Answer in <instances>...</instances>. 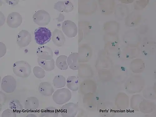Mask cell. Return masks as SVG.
Masks as SVG:
<instances>
[{
	"instance_id": "cell-5",
	"label": "cell",
	"mask_w": 156,
	"mask_h": 117,
	"mask_svg": "<svg viewBox=\"0 0 156 117\" xmlns=\"http://www.w3.org/2000/svg\"><path fill=\"white\" fill-rule=\"evenodd\" d=\"M33 19L36 24L42 27L48 24L51 21V17L48 12L44 10H41L35 13Z\"/></svg>"
},
{
	"instance_id": "cell-22",
	"label": "cell",
	"mask_w": 156,
	"mask_h": 117,
	"mask_svg": "<svg viewBox=\"0 0 156 117\" xmlns=\"http://www.w3.org/2000/svg\"><path fill=\"white\" fill-rule=\"evenodd\" d=\"M45 70L42 68L38 66L35 67L33 70V73L36 77L37 79H41L46 76Z\"/></svg>"
},
{
	"instance_id": "cell-3",
	"label": "cell",
	"mask_w": 156,
	"mask_h": 117,
	"mask_svg": "<svg viewBox=\"0 0 156 117\" xmlns=\"http://www.w3.org/2000/svg\"><path fill=\"white\" fill-rule=\"evenodd\" d=\"M72 93L69 89L62 88L58 89L53 94V99L59 105H62L69 101L72 98Z\"/></svg>"
},
{
	"instance_id": "cell-7",
	"label": "cell",
	"mask_w": 156,
	"mask_h": 117,
	"mask_svg": "<svg viewBox=\"0 0 156 117\" xmlns=\"http://www.w3.org/2000/svg\"><path fill=\"white\" fill-rule=\"evenodd\" d=\"M62 30L68 37L73 38L75 37L78 32L77 27L73 21L67 20L64 21L62 25Z\"/></svg>"
},
{
	"instance_id": "cell-24",
	"label": "cell",
	"mask_w": 156,
	"mask_h": 117,
	"mask_svg": "<svg viewBox=\"0 0 156 117\" xmlns=\"http://www.w3.org/2000/svg\"><path fill=\"white\" fill-rule=\"evenodd\" d=\"M6 48L5 45L1 42V58L4 56L6 53Z\"/></svg>"
},
{
	"instance_id": "cell-13",
	"label": "cell",
	"mask_w": 156,
	"mask_h": 117,
	"mask_svg": "<svg viewBox=\"0 0 156 117\" xmlns=\"http://www.w3.org/2000/svg\"><path fill=\"white\" fill-rule=\"evenodd\" d=\"M40 102L37 98L34 97H29L24 102L25 109L29 111H35L38 108Z\"/></svg>"
},
{
	"instance_id": "cell-1",
	"label": "cell",
	"mask_w": 156,
	"mask_h": 117,
	"mask_svg": "<svg viewBox=\"0 0 156 117\" xmlns=\"http://www.w3.org/2000/svg\"><path fill=\"white\" fill-rule=\"evenodd\" d=\"M30 65L27 62L19 61L13 65V71L17 76L22 78L28 77L31 73Z\"/></svg>"
},
{
	"instance_id": "cell-15",
	"label": "cell",
	"mask_w": 156,
	"mask_h": 117,
	"mask_svg": "<svg viewBox=\"0 0 156 117\" xmlns=\"http://www.w3.org/2000/svg\"><path fill=\"white\" fill-rule=\"evenodd\" d=\"M79 56L78 53H73L70 54L68 57L67 62L68 66L71 69L77 71L79 70Z\"/></svg>"
},
{
	"instance_id": "cell-19",
	"label": "cell",
	"mask_w": 156,
	"mask_h": 117,
	"mask_svg": "<svg viewBox=\"0 0 156 117\" xmlns=\"http://www.w3.org/2000/svg\"><path fill=\"white\" fill-rule=\"evenodd\" d=\"M68 57L65 55L59 56L57 59L56 65L57 67L62 70H66L69 66L67 62Z\"/></svg>"
},
{
	"instance_id": "cell-17",
	"label": "cell",
	"mask_w": 156,
	"mask_h": 117,
	"mask_svg": "<svg viewBox=\"0 0 156 117\" xmlns=\"http://www.w3.org/2000/svg\"><path fill=\"white\" fill-rule=\"evenodd\" d=\"M66 85L68 89L73 91H76L79 89V80L75 76H69L66 80Z\"/></svg>"
},
{
	"instance_id": "cell-14",
	"label": "cell",
	"mask_w": 156,
	"mask_h": 117,
	"mask_svg": "<svg viewBox=\"0 0 156 117\" xmlns=\"http://www.w3.org/2000/svg\"><path fill=\"white\" fill-rule=\"evenodd\" d=\"M55 9L61 12H69L74 9L73 4L69 1L59 2L55 4Z\"/></svg>"
},
{
	"instance_id": "cell-16",
	"label": "cell",
	"mask_w": 156,
	"mask_h": 117,
	"mask_svg": "<svg viewBox=\"0 0 156 117\" xmlns=\"http://www.w3.org/2000/svg\"><path fill=\"white\" fill-rule=\"evenodd\" d=\"M37 63L39 66L46 71H52L55 68V62L53 59L51 60H46L38 58Z\"/></svg>"
},
{
	"instance_id": "cell-18",
	"label": "cell",
	"mask_w": 156,
	"mask_h": 117,
	"mask_svg": "<svg viewBox=\"0 0 156 117\" xmlns=\"http://www.w3.org/2000/svg\"><path fill=\"white\" fill-rule=\"evenodd\" d=\"M59 112L55 108L49 107L42 111L40 115L41 117H57L58 116Z\"/></svg>"
},
{
	"instance_id": "cell-6",
	"label": "cell",
	"mask_w": 156,
	"mask_h": 117,
	"mask_svg": "<svg viewBox=\"0 0 156 117\" xmlns=\"http://www.w3.org/2000/svg\"><path fill=\"white\" fill-rule=\"evenodd\" d=\"M78 110V104L69 102L62 106L60 112L63 117H74L76 115Z\"/></svg>"
},
{
	"instance_id": "cell-26",
	"label": "cell",
	"mask_w": 156,
	"mask_h": 117,
	"mask_svg": "<svg viewBox=\"0 0 156 117\" xmlns=\"http://www.w3.org/2000/svg\"><path fill=\"white\" fill-rule=\"evenodd\" d=\"M64 19V16L63 15L61 14H60L58 18H56V20H57L58 22H60L63 21Z\"/></svg>"
},
{
	"instance_id": "cell-2",
	"label": "cell",
	"mask_w": 156,
	"mask_h": 117,
	"mask_svg": "<svg viewBox=\"0 0 156 117\" xmlns=\"http://www.w3.org/2000/svg\"><path fill=\"white\" fill-rule=\"evenodd\" d=\"M34 35L37 43L38 45H43L51 41L52 34L48 29L40 27L35 30Z\"/></svg>"
},
{
	"instance_id": "cell-23",
	"label": "cell",
	"mask_w": 156,
	"mask_h": 117,
	"mask_svg": "<svg viewBox=\"0 0 156 117\" xmlns=\"http://www.w3.org/2000/svg\"><path fill=\"white\" fill-rule=\"evenodd\" d=\"M2 117H16V112L11 109L5 110L2 115Z\"/></svg>"
},
{
	"instance_id": "cell-12",
	"label": "cell",
	"mask_w": 156,
	"mask_h": 117,
	"mask_svg": "<svg viewBox=\"0 0 156 117\" xmlns=\"http://www.w3.org/2000/svg\"><path fill=\"white\" fill-rule=\"evenodd\" d=\"M51 39L54 44L58 47L62 46L66 41V38L62 31L58 29L53 32Z\"/></svg>"
},
{
	"instance_id": "cell-21",
	"label": "cell",
	"mask_w": 156,
	"mask_h": 117,
	"mask_svg": "<svg viewBox=\"0 0 156 117\" xmlns=\"http://www.w3.org/2000/svg\"><path fill=\"white\" fill-rule=\"evenodd\" d=\"M9 108L16 112H20L23 111V107L21 103L17 99L12 100L9 103Z\"/></svg>"
},
{
	"instance_id": "cell-11",
	"label": "cell",
	"mask_w": 156,
	"mask_h": 117,
	"mask_svg": "<svg viewBox=\"0 0 156 117\" xmlns=\"http://www.w3.org/2000/svg\"><path fill=\"white\" fill-rule=\"evenodd\" d=\"M39 92L45 97H50L55 92L52 86L50 83L44 82L41 83L38 87Z\"/></svg>"
},
{
	"instance_id": "cell-27",
	"label": "cell",
	"mask_w": 156,
	"mask_h": 117,
	"mask_svg": "<svg viewBox=\"0 0 156 117\" xmlns=\"http://www.w3.org/2000/svg\"><path fill=\"white\" fill-rule=\"evenodd\" d=\"M27 117H37L36 115L33 114H30L27 115Z\"/></svg>"
},
{
	"instance_id": "cell-9",
	"label": "cell",
	"mask_w": 156,
	"mask_h": 117,
	"mask_svg": "<svg viewBox=\"0 0 156 117\" xmlns=\"http://www.w3.org/2000/svg\"><path fill=\"white\" fill-rule=\"evenodd\" d=\"M36 53L38 58L46 60L53 59V53L49 47L44 45L39 46L37 49Z\"/></svg>"
},
{
	"instance_id": "cell-4",
	"label": "cell",
	"mask_w": 156,
	"mask_h": 117,
	"mask_svg": "<svg viewBox=\"0 0 156 117\" xmlns=\"http://www.w3.org/2000/svg\"><path fill=\"white\" fill-rule=\"evenodd\" d=\"M16 85V81L14 77L12 76H6L2 80V88L6 93L11 94L14 92Z\"/></svg>"
},
{
	"instance_id": "cell-25",
	"label": "cell",
	"mask_w": 156,
	"mask_h": 117,
	"mask_svg": "<svg viewBox=\"0 0 156 117\" xmlns=\"http://www.w3.org/2000/svg\"><path fill=\"white\" fill-rule=\"evenodd\" d=\"M6 100V95L2 91H1V105L2 106L4 105Z\"/></svg>"
},
{
	"instance_id": "cell-20",
	"label": "cell",
	"mask_w": 156,
	"mask_h": 117,
	"mask_svg": "<svg viewBox=\"0 0 156 117\" xmlns=\"http://www.w3.org/2000/svg\"><path fill=\"white\" fill-rule=\"evenodd\" d=\"M54 86L57 88H63L66 84V78L62 75H58L55 76L53 80Z\"/></svg>"
},
{
	"instance_id": "cell-8",
	"label": "cell",
	"mask_w": 156,
	"mask_h": 117,
	"mask_svg": "<svg viewBox=\"0 0 156 117\" xmlns=\"http://www.w3.org/2000/svg\"><path fill=\"white\" fill-rule=\"evenodd\" d=\"M32 37L30 33L27 30H22L17 35V43L20 48L28 46L31 42Z\"/></svg>"
},
{
	"instance_id": "cell-10",
	"label": "cell",
	"mask_w": 156,
	"mask_h": 117,
	"mask_svg": "<svg viewBox=\"0 0 156 117\" xmlns=\"http://www.w3.org/2000/svg\"><path fill=\"white\" fill-rule=\"evenodd\" d=\"M22 22L21 16L17 12H12L10 14L7 19V23L10 27L15 29L21 25Z\"/></svg>"
}]
</instances>
